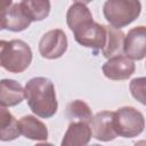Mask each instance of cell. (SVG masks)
I'll return each instance as SVG.
<instances>
[{"label": "cell", "instance_id": "cell-7", "mask_svg": "<svg viewBox=\"0 0 146 146\" xmlns=\"http://www.w3.org/2000/svg\"><path fill=\"white\" fill-rule=\"evenodd\" d=\"M68 41L65 32L60 29H52L46 32L39 41V52L46 59H57L67 50Z\"/></svg>", "mask_w": 146, "mask_h": 146}, {"label": "cell", "instance_id": "cell-3", "mask_svg": "<svg viewBox=\"0 0 146 146\" xmlns=\"http://www.w3.org/2000/svg\"><path fill=\"white\" fill-rule=\"evenodd\" d=\"M141 13L138 0H107L103 6V14L111 26L124 27L136 21Z\"/></svg>", "mask_w": 146, "mask_h": 146}, {"label": "cell", "instance_id": "cell-8", "mask_svg": "<svg viewBox=\"0 0 146 146\" xmlns=\"http://www.w3.org/2000/svg\"><path fill=\"white\" fill-rule=\"evenodd\" d=\"M123 54L132 60L146 57V26L139 25L128 31L124 38Z\"/></svg>", "mask_w": 146, "mask_h": 146}, {"label": "cell", "instance_id": "cell-11", "mask_svg": "<svg viewBox=\"0 0 146 146\" xmlns=\"http://www.w3.org/2000/svg\"><path fill=\"white\" fill-rule=\"evenodd\" d=\"M92 137L89 123L72 121L62 139L60 146H87Z\"/></svg>", "mask_w": 146, "mask_h": 146}, {"label": "cell", "instance_id": "cell-10", "mask_svg": "<svg viewBox=\"0 0 146 146\" xmlns=\"http://www.w3.org/2000/svg\"><path fill=\"white\" fill-rule=\"evenodd\" d=\"M113 116L114 112L112 111H102L94 115L90 122L94 138L99 141H111L117 137L113 127Z\"/></svg>", "mask_w": 146, "mask_h": 146}, {"label": "cell", "instance_id": "cell-12", "mask_svg": "<svg viewBox=\"0 0 146 146\" xmlns=\"http://www.w3.org/2000/svg\"><path fill=\"white\" fill-rule=\"evenodd\" d=\"M25 98V89L19 82L13 79H2L0 81V105L1 107H11L21 104Z\"/></svg>", "mask_w": 146, "mask_h": 146}, {"label": "cell", "instance_id": "cell-23", "mask_svg": "<svg viewBox=\"0 0 146 146\" xmlns=\"http://www.w3.org/2000/svg\"><path fill=\"white\" fill-rule=\"evenodd\" d=\"M145 66H146V63H145Z\"/></svg>", "mask_w": 146, "mask_h": 146}, {"label": "cell", "instance_id": "cell-22", "mask_svg": "<svg viewBox=\"0 0 146 146\" xmlns=\"http://www.w3.org/2000/svg\"><path fill=\"white\" fill-rule=\"evenodd\" d=\"M88 146H102V145H98V144H91V145H88Z\"/></svg>", "mask_w": 146, "mask_h": 146}, {"label": "cell", "instance_id": "cell-9", "mask_svg": "<svg viewBox=\"0 0 146 146\" xmlns=\"http://www.w3.org/2000/svg\"><path fill=\"white\" fill-rule=\"evenodd\" d=\"M136 66L132 59L127 56H116L110 58L102 66L104 75L113 81H122L129 79L135 73Z\"/></svg>", "mask_w": 146, "mask_h": 146}, {"label": "cell", "instance_id": "cell-19", "mask_svg": "<svg viewBox=\"0 0 146 146\" xmlns=\"http://www.w3.org/2000/svg\"><path fill=\"white\" fill-rule=\"evenodd\" d=\"M129 90L137 102L146 106V76L132 79L129 83Z\"/></svg>", "mask_w": 146, "mask_h": 146}, {"label": "cell", "instance_id": "cell-17", "mask_svg": "<svg viewBox=\"0 0 146 146\" xmlns=\"http://www.w3.org/2000/svg\"><path fill=\"white\" fill-rule=\"evenodd\" d=\"M21 2L32 22L43 21L50 13V2L48 0H23Z\"/></svg>", "mask_w": 146, "mask_h": 146}, {"label": "cell", "instance_id": "cell-5", "mask_svg": "<svg viewBox=\"0 0 146 146\" xmlns=\"http://www.w3.org/2000/svg\"><path fill=\"white\" fill-rule=\"evenodd\" d=\"M32 23L22 2L3 1L0 13V29L11 32H22Z\"/></svg>", "mask_w": 146, "mask_h": 146}, {"label": "cell", "instance_id": "cell-18", "mask_svg": "<svg viewBox=\"0 0 146 146\" xmlns=\"http://www.w3.org/2000/svg\"><path fill=\"white\" fill-rule=\"evenodd\" d=\"M66 115L70 120H76L86 123H90L94 119L91 108L81 99H75L66 106Z\"/></svg>", "mask_w": 146, "mask_h": 146}, {"label": "cell", "instance_id": "cell-6", "mask_svg": "<svg viewBox=\"0 0 146 146\" xmlns=\"http://www.w3.org/2000/svg\"><path fill=\"white\" fill-rule=\"evenodd\" d=\"M73 34L75 41L79 44L86 48H91L95 52L100 49L103 50L107 40L106 25L96 23L95 21H90L80 25L73 31Z\"/></svg>", "mask_w": 146, "mask_h": 146}, {"label": "cell", "instance_id": "cell-4", "mask_svg": "<svg viewBox=\"0 0 146 146\" xmlns=\"http://www.w3.org/2000/svg\"><path fill=\"white\" fill-rule=\"evenodd\" d=\"M113 127L117 136L133 138L139 136L145 128V117L141 112L132 106H123L114 112Z\"/></svg>", "mask_w": 146, "mask_h": 146}, {"label": "cell", "instance_id": "cell-1", "mask_svg": "<svg viewBox=\"0 0 146 146\" xmlns=\"http://www.w3.org/2000/svg\"><path fill=\"white\" fill-rule=\"evenodd\" d=\"M25 98L30 110L39 117L49 119L58 108L56 90L52 81L44 76L30 79L25 84Z\"/></svg>", "mask_w": 146, "mask_h": 146}, {"label": "cell", "instance_id": "cell-20", "mask_svg": "<svg viewBox=\"0 0 146 146\" xmlns=\"http://www.w3.org/2000/svg\"><path fill=\"white\" fill-rule=\"evenodd\" d=\"M135 146H146V140H139L135 143Z\"/></svg>", "mask_w": 146, "mask_h": 146}, {"label": "cell", "instance_id": "cell-15", "mask_svg": "<svg viewBox=\"0 0 146 146\" xmlns=\"http://www.w3.org/2000/svg\"><path fill=\"white\" fill-rule=\"evenodd\" d=\"M106 31L107 40L104 49L102 50L103 56L108 59L116 56H121L123 54V44L125 38L123 31L111 25H106Z\"/></svg>", "mask_w": 146, "mask_h": 146}, {"label": "cell", "instance_id": "cell-21", "mask_svg": "<svg viewBox=\"0 0 146 146\" xmlns=\"http://www.w3.org/2000/svg\"><path fill=\"white\" fill-rule=\"evenodd\" d=\"M34 146H54L52 144H50V143H40V144H36V145H34Z\"/></svg>", "mask_w": 146, "mask_h": 146}, {"label": "cell", "instance_id": "cell-16", "mask_svg": "<svg viewBox=\"0 0 146 146\" xmlns=\"http://www.w3.org/2000/svg\"><path fill=\"white\" fill-rule=\"evenodd\" d=\"M21 136L18 128V121L16 117L6 108H0V140L11 141Z\"/></svg>", "mask_w": 146, "mask_h": 146}, {"label": "cell", "instance_id": "cell-2", "mask_svg": "<svg viewBox=\"0 0 146 146\" xmlns=\"http://www.w3.org/2000/svg\"><path fill=\"white\" fill-rule=\"evenodd\" d=\"M33 58L31 47L23 40L0 41V65L10 73H22L31 64Z\"/></svg>", "mask_w": 146, "mask_h": 146}, {"label": "cell", "instance_id": "cell-14", "mask_svg": "<svg viewBox=\"0 0 146 146\" xmlns=\"http://www.w3.org/2000/svg\"><path fill=\"white\" fill-rule=\"evenodd\" d=\"M90 21H94V18L87 2L75 1L68 7L66 13V23L72 32L80 25Z\"/></svg>", "mask_w": 146, "mask_h": 146}, {"label": "cell", "instance_id": "cell-13", "mask_svg": "<svg viewBox=\"0 0 146 146\" xmlns=\"http://www.w3.org/2000/svg\"><path fill=\"white\" fill-rule=\"evenodd\" d=\"M18 128L21 135L31 140L46 141L48 138L47 125L33 115H24L18 121Z\"/></svg>", "mask_w": 146, "mask_h": 146}]
</instances>
